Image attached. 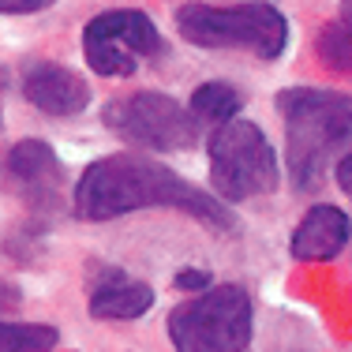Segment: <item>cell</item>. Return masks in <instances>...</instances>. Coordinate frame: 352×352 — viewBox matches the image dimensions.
Returning <instances> with one entry per match:
<instances>
[{
  "label": "cell",
  "instance_id": "cell-17",
  "mask_svg": "<svg viewBox=\"0 0 352 352\" xmlns=\"http://www.w3.org/2000/svg\"><path fill=\"white\" fill-rule=\"evenodd\" d=\"M330 169H333V180H338V188L349 195V191H352V154H349V150H345V154H338V162H333Z\"/></svg>",
  "mask_w": 352,
  "mask_h": 352
},
{
  "label": "cell",
  "instance_id": "cell-11",
  "mask_svg": "<svg viewBox=\"0 0 352 352\" xmlns=\"http://www.w3.org/2000/svg\"><path fill=\"white\" fill-rule=\"evenodd\" d=\"M154 307V289L139 278H128L116 266H105L90 285V315L98 322H135Z\"/></svg>",
  "mask_w": 352,
  "mask_h": 352
},
{
  "label": "cell",
  "instance_id": "cell-13",
  "mask_svg": "<svg viewBox=\"0 0 352 352\" xmlns=\"http://www.w3.org/2000/svg\"><path fill=\"white\" fill-rule=\"evenodd\" d=\"M60 345L56 326L45 322H0V352H53Z\"/></svg>",
  "mask_w": 352,
  "mask_h": 352
},
{
  "label": "cell",
  "instance_id": "cell-3",
  "mask_svg": "<svg viewBox=\"0 0 352 352\" xmlns=\"http://www.w3.org/2000/svg\"><path fill=\"white\" fill-rule=\"evenodd\" d=\"M176 30L184 41L199 49H232L251 53L258 60H278L289 49V19L266 0H244V4H184L176 12Z\"/></svg>",
  "mask_w": 352,
  "mask_h": 352
},
{
  "label": "cell",
  "instance_id": "cell-9",
  "mask_svg": "<svg viewBox=\"0 0 352 352\" xmlns=\"http://www.w3.org/2000/svg\"><path fill=\"white\" fill-rule=\"evenodd\" d=\"M23 98L45 116H79L90 105V82L56 60H38L23 72Z\"/></svg>",
  "mask_w": 352,
  "mask_h": 352
},
{
  "label": "cell",
  "instance_id": "cell-8",
  "mask_svg": "<svg viewBox=\"0 0 352 352\" xmlns=\"http://www.w3.org/2000/svg\"><path fill=\"white\" fill-rule=\"evenodd\" d=\"M8 180L23 191V199H30L34 206H53L64 191V162L56 157V150L45 139H19L4 157Z\"/></svg>",
  "mask_w": 352,
  "mask_h": 352
},
{
  "label": "cell",
  "instance_id": "cell-7",
  "mask_svg": "<svg viewBox=\"0 0 352 352\" xmlns=\"http://www.w3.org/2000/svg\"><path fill=\"white\" fill-rule=\"evenodd\" d=\"M162 34L154 19L135 8H113L98 12L82 30V56L90 72L105 79H128L135 75L146 60L162 56Z\"/></svg>",
  "mask_w": 352,
  "mask_h": 352
},
{
  "label": "cell",
  "instance_id": "cell-16",
  "mask_svg": "<svg viewBox=\"0 0 352 352\" xmlns=\"http://www.w3.org/2000/svg\"><path fill=\"white\" fill-rule=\"evenodd\" d=\"M176 289L195 296V292L210 289V274H206V270H180V274H176Z\"/></svg>",
  "mask_w": 352,
  "mask_h": 352
},
{
  "label": "cell",
  "instance_id": "cell-1",
  "mask_svg": "<svg viewBox=\"0 0 352 352\" xmlns=\"http://www.w3.org/2000/svg\"><path fill=\"white\" fill-rule=\"evenodd\" d=\"M72 210L82 221H113L131 210H180L210 232H229L236 225L225 203L142 154H109L90 162L75 180Z\"/></svg>",
  "mask_w": 352,
  "mask_h": 352
},
{
  "label": "cell",
  "instance_id": "cell-4",
  "mask_svg": "<svg viewBox=\"0 0 352 352\" xmlns=\"http://www.w3.org/2000/svg\"><path fill=\"white\" fill-rule=\"evenodd\" d=\"M165 326L176 352H248L255 304L244 285H210L176 304Z\"/></svg>",
  "mask_w": 352,
  "mask_h": 352
},
{
  "label": "cell",
  "instance_id": "cell-18",
  "mask_svg": "<svg viewBox=\"0 0 352 352\" xmlns=\"http://www.w3.org/2000/svg\"><path fill=\"white\" fill-rule=\"evenodd\" d=\"M8 87H12V75H8V68H0V94H4Z\"/></svg>",
  "mask_w": 352,
  "mask_h": 352
},
{
  "label": "cell",
  "instance_id": "cell-14",
  "mask_svg": "<svg viewBox=\"0 0 352 352\" xmlns=\"http://www.w3.org/2000/svg\"><path fill=\"white\" fill-rule=\"evenodd\" d=\"M349 45H352V34H349V0H345L341 15L322 30V34H318V60H322L330 72L349 75V72H352V53H349Z\"/></svg>",
  "mask_w": 352,
  "mask_h": 352
},
{
  "label": "cell",
  "instance_id": "cell-10",
  "mask_svg": "<svg viewBox=\"0 0 352 352\" xmlns=\"http://www.w3.org/2000/svg\"><path fill=\"white\" fill-rule=\"evenodd\" d=\"M349 214L333 203H318L311 206L304 217H300L296 232L289 240L292 258L300 263H326V258H338L341 251L349 248Z\"/></svg>",
  "mask_w": 352,
  "mask_h": 352
},
{
  "label": "cell",
  "instance_id": "cell-5",
  "mask_svg": "<svg viewBox=\"0 0 352 352\" xmlns=\"http://www.w3.org/2000/svg\"><path fill=\"white\" fill-rule=\"evenodd\" d=\"M210 184L217 203H244L278 191L281 184V162L266 131L251 120H229L214 128L210 142Z\"/></svg>",
  "mask_w": 352,
  "mask_h": 352
},
{
  "label": "cell",
  "instance_id": "cell-6",
  "mask_svg": "<svg viewBox=\"0 0 352 352\" xmlns=\"http://www.w3.org/2000/svg\"><path fill=\"white\" fill-rule=\"evenodd\" d=\"M102 124L124 142L139 150H154V154L191 150L199 142V124L191 120L188 105H180L169 94H157V90H135V94L113 98L102 109Z\"/></svg>",
  "mask_w": 352,
  "mask_h": 352
},
{
  "label": "cell",
  "instance_id": "cell-12",
  "mask_svg": "<svg viewBox=\"0 0 352 352\" xmlns=\"http://www.w3.org/2000/svg\"><path fill=\"white\" fill-rule=\"evenodd\" d=\"M244 109V98H240L236 87L214 79V82H203V87L191 94L188 102V113L195 124H210V128H221V124L236 120V113Z\"/></svg>",
  "mask_w": 352,
  "mask_h": 352
},
{
  "label": "cell",
  "instance_id": "cell-2",
  "mask_svg": "<svg viewBox=\"0 0 352 352\" xmlns=\"http://www.w3.org/2000/svg\"><path fill=\"white\" fill-rule=\"evenodd\" d=\"M285 124V169L296 191L311 195L322 188L326 169L349 150L352 131V102L338 90L289 87L274 98Z\"/></svg>",
  "mask_w": 352,
  "mask_h": 352
},
{
  "label": "cell",
  "instance_id": "cell-15",
  "mask_svg": "<svg viewBox=\"0 0 352 352\" xmlns=\"http://www.w3.org/2000/svg\"><path fill=\"white\" fill-rule=\"evenodd\" d=\"M56 0H0V15H34L53 8Z\"/></svg>",
  "mask_w": 352,
  "mask_h": 352
}]
</instances>
